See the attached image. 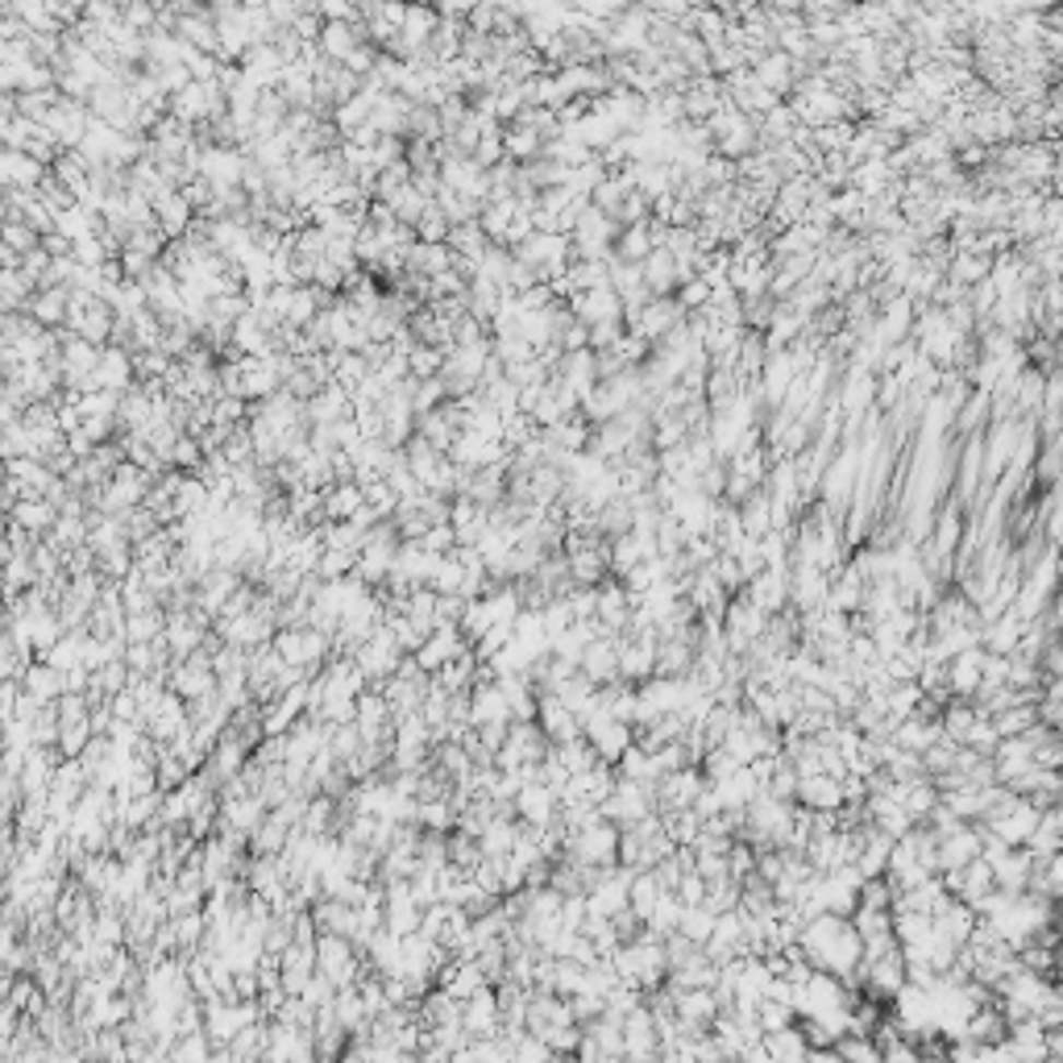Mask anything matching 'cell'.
<instances>
[{
  "mask_svg": "<svg viewBox=\"0 0 1063 1063\" xmlns=\"http://www.w3.org/2000/svg\"><path fill=\"white\" fill-rule=\"evenodd\" d=\"M465 611H470V599H465V594H437V624L461 627Z\"/></svg>",
  "mask_w": 1063,
  "mask_h": 1063,
  "instance_id": "obj_25",
  "label": "cell"
},
{
  "mask_svg": "<svg viewBox=\"0 0 1063 1063\" xmlns=\"http://www.w3.org/2000/svg\"><path fill=\"white\" fill-rule=\"evenodd\" d=\"M357 569V553H350V548H324V557H320V578L329 582V578H350Z\"/></svg>",
  "mask_w": 1063,
  "mask_h": 1063,
  "instance_id": "obj_24",
  "label": "cell"
},
{
  "mask_svg": "<svg viewBox=\"0 0 1063 1063\" xmlns=\"http://www.w3.org/2000/svg\"><path fill=\"white\" fill-rule=\"evenodd\" d=\"M433 590H437V594H465V562H461L458 548L445 553L437 578H433Z\"/></svg>",
  "mask_w": 1063,
  "mask_h": 1063,
  "instance_id": "obj_21",
  "label": "cell"
},
{
  "mask_svg": "<svg viewBox=\"0 0 1063 1063\" xmlns=\"http://www.w3.org/2000/svg\"><path fill=\"white\" fill-rule=\"evenodd\" d=\"M295 827H287L279 814L267 811V818L250 831V852L253 855H283V848L292 843Z\"/></svg>",
  "mask_w": 1063,
  "mask_h": 1063,
  "instance_id": "obj_17",
  "label": "cell"
},
{
  "mask_svg": "<svg viewBox=\"0 0 1063 1063\" xmlns=\"http://www.w3.org/2000/svg\"><path fill=\"white\" fill-rule=\"evenodd\" d=\"M188 777H191V769L184 756H175L170 748L158 752V786H163V790H179Z\"/></svg>",
  "mask_w": 1063,
  "mask_h": 1063,
  "instance_id": "obj_23",
  "label": "cell"
},
{
  "mask_svg": "<svg viewBox=\"0 0 1063 1063\" xmlns=\"http://www.w3.org/2000/svg\"><path fill=\"white\" fill-rule=\"evenodd\" d=\"M536 723H541L544 735H548L553 744H565V740H578V735H586L582 714H578L574 707H565L553 689H541V710H536Z\"/></svg>",
  "mask_w": 1063,
  "mask_h": 1063,
  "instance_id": "obj_8",
  "label": "cell"
},
{
  "mask_svg": "<svg viewBox=\"0 0 1063 1063\" xmlns=\"http://www.w3.org/2000/svg\"><path fill=\"white\" fill-rule=\"evenodd\" d=\"M461 1018H465L470 1039H491V1035H499V1030H503L499 989H495V984H482L474 997L461 1001Z\"/></svg>",
  "mask_w": 1063,
  "mask_h": 1063,
  "instance_id": "obj_5",
  "label": "cell"
},
{
  "mask_svg": "<svg viewBox=\"0 0 1063 1063\" xmlns=\"http://www.w3.org/2000/svg\"><path fill=\"white\" fill-rule=\"evenodd\" d=\"M470 648H474V645H470V636H465L461 627L440 624L437 631H433V636H428V640H424V645H420L416 652H412V657H416V661L424 669H428V673H437V669H445L449 661H458L461 652H470Z\"/></svg>",
  "mask_w": 1063,
  "mask_h": 1063,
  "instance_id": "obj_7",
  "label": "cell"
},
{
  "mask_svg": "<svg viewBox=\"0 0 1063 1063\" xmlns=\"http://www.w3.org/2000/svg\"><path fill=\"white\" fill-rule=\"evenodd\" d=\"M482 860H486V852H482L479 835L453 827V831H449V864H458L461 873H474Z\"/></svg>",
  "mask_w": 1063,
  "mask_h": 1063,
  "instance_id": "obj_19",
  "label": "cell"
},
{
  "mask_svg": "<svg viewBox=\"0 0 1063 1063\" xmlns=\"http://www.w3.org/2000/svg\"><path fill=\"white\" fill-rule=\"evenodd\" d=\"M416 823L424 827V831H453V827H458L453 798H428V802H420Z\"/></svg>",
  "mask_w": 1063,
  "mask_h": 1063,
  "instance_id": "obj_20",
  "label": "cell"
},
{
  "mask_svg": "<svg viewBox=\"0 0 1063 1063\" xmlns=\"http://www.w3.org/2000/svg\"><path fill=\"white\" fill-rule=\"evenodd\" d=\"M424 544H428L433 553H440V557H445V553H453V548H458V532H453V523H437V528L424 536Z\"/></svg>",
  "mask_w": 1063,
  "mask_h": 1063,
  "instance_id": "obj_26",
  "label": "cell"
},
{
  "mask_svg": "<svg viewBox=\"0 0 1063 1063\" xmlns=\"http://www.w3.org/2000/svg\"><path fill=\"white\" fill-rule=\"evenodd\" d=\"M843 802H848L843 798V777H835V772H806L802 786H798V806H806V811L839 814Z\"/></svg>",
  "mask_w": 1063,
  "mask_h": 1063,
  "instance_id": "obj_9",
  "label": "cell"
},
{
  "mask_svg": "<svg viewBox=\"0 0 1063 1063\" xmlns=\"http://www.w3.org/2000/svg\"><path fill=\"white\" fill-rule=\"evenodd\" d=\"M274 648L283 652V661H287V665L304 669V673H312V677L336 657L333 636H329V631H320V627H312V624L279 627V631H274Z\"/></svg>",
  "mask_w": 1063,
  "mask_h": 1063,
  "instance_id": "obj_1",
  "label": "cell"
},
{
  "mask_svg": "<svg viewBox=\"0 0 1063 1063\" xmlns=\"http://www.w3.org/2000/svg\"><path fill=\"white\" fill-rule=\"evenodd\" d=\"M470 723H474V728H482V723H516V719H511V702H507V694H503V686H499V677L470 689Z\"/></svg>",
  "mask_w": 1063,
  "mask_h": 1063,
  "instance_id": "obj_13",
  "label": "cell"
},
{
  "mask_svg": "<svg viewBox=\"0 0 1063 1063\" xmlns=\"http://www.w3.org/2000/svg\"><path fill=\"white\" fill-rule=\"evenodd\" d=\"M503 873H507V855H486V860H482L470 876H474V881H479L491 897H503V894H507V881H503Z\"/></svg>",
  "mask_w": 1063,
  "mask_h": 1063,
  "instance_id": "obj_22",
  "label": "cell"
},
{
  "mask_svg": "<svg viewBox=\"0 0 1063 1063\" xmlns=\"http://www.w3.org/2000/svg\"><path fill=\"white\" fill-rule=\"evenodd\" d=\"M408 657H412V652H408V648L399 645V640H395V631H391V627H387V624L375 627V636H370V640H366V645H362V648H357V652H354V661H357V665H362V673H366V677H370L375 686H382L387 677H395L399 665H403Z\"/></svg>",
  "mask_w": 1063,
  "mask_h": 1063,
  "instance_id": "obj_4",
  "label": "cell"
},
{
  "mask_svg": "<svg viewBox=\"0 0 1063 1063\" xmlns=\"http://www.w3.org/2000/svg\"><path fill=\"white\" fill-rule=\"evenodd\" d=\"M362 507H366V491L357 479L324 486V520H354Z\"/></svg>",
  "mask_w": 1063,
  "mask_h": 1063,
  "instance_id": "obj_16",
  "label": "cell"
},
{
  "mask_svg": "<svg viewBox=\"0 0 1063 1063\" xmlns=\"http://www.w3.org/2000/svg\"><path fill=\"white\" fill-rule=\"evenodd\" d=\"M440 553H433L428 544L424 541H403V548H399V557H395V578H403V582H412V586H433V578H437V569H440Z\"/></svg>",
  "mask_w": 1063,
  "mask_h": 1063,
  "instance_id": "obj_11",
  "label": "cell"
},
{
  "mask_svg": "<svg viewBox=\"0 0 1063 1063\" xmlns=\"http://www.w3.org/2000/svg\"><path fill=\"white\" fill-rule=\"evenodd\" d=\"M619 831H624L619 823H611L606 814H599L594 823L569 831L565 855H574L578 864H590V869H611V864H619Z\"/></svg>",
  "mask_w": 1063,
  "mask_h": 1063,
  "instance_id": "obj_2",
  "label": "cell"
},
{
  "mask_svg": "<svg viewBox=\"0 0 1063 1063\" xmlns=\"http://www.w3.org/2000/svg\"><path fill=\"white\" fill-rule=\"evenodd\" d=\"M267 818V802L258 793H237V798H221V835H233V839H246L250 843V831Z\"/></svg>",
  "mask_w": 1063,
  "mask_h": 1063,
  "instance_id": "obj_6",
  "label": "cell"
},
{
  "mask_svg": "<svg viewBox=\"0 0 1063 1063\" xmlns=\"http://www.w3.org/2000/svg\"><path fill=\"white\" fill-rule=\"evenodd\" d=\"M22 686L43 702V707H50V702H59L67 694V673L59 665H50L46 657H38L34 665L25 669V677H22Z\"/></svg>",
  "mask_w": 1063,
  "mask_h": 1063,
  "instance_id": "obj_15",
  "label": "cell"
},
{
  "mask_svg": "<svg viewBox=\"0 0 1063 1063\" xmlns=\"http://www.w3.org/2000/svg\"><path fill=\"white\" fill-rule=\"evenodd\" d=\"M316 968L333 980L336 989H345V984H357V977L366 972V956L357 952V943L350 935L320 931V938H316Z\"/></svg>",
  "mask_w": 1063,
  "mask_h": 1063,
  "instance_id": "obj_3",
  "label": "cell"
},
{
  "mask_svg": "<svg viewBox=\"0 0 1063 1063\" xmlns=\"http://www.w3.org/2000/svg\"><path fill=\"white\" fill-rule=\"evenodd\" d=\"M357 728L366 740H395V710L382 689H366L357 698Z\"/></svg>",
  "mask_w": 1063,
  "mask_h": 1063,
  "instance_id": "obj_12",
  "label": "cell"
},
{
  "mask_svg": "<svg viewBox=\"0 0 1063 1063\" xmlns=\"http://www.w3.org/2000/svg\"><path fill=\"white\" fill-rule=\"evenodd\" d=\"M578 669H582L594 686L619 682V636H594V640L586 645Z\"/></svg>",
  "mask_w": 1063,
  "mask_h": 1063,
  "instance_id": "obj_10",
  "label": "cell"
},
{
  "mask_svg": "<svg viewBox=\"0 0 1063 1063\" xmlns=\"http://www.w3.org/2000/svg\"><path fill=\"white\" fill-rule=\"evenodd\" d=\"M9 511H13V523H22L25 532H34V536H46L63 516V507L55 499H46V495H29V499L13 503Z\"/></svg>",
  "mask_w": 1063,
  "mask_h": 1063,
  "instance_id": "obj_14",
  "label": "cell"
},
{
  "mask_svg": "<svg viewBox=\"0 0 1063 1063\" xmlns=\"http://www.w3.org/2000/svg\"><path fill=\"white\" fill-rule=\"evenodd\" d=\"M516 835H520V818H511V814H495V818L486 823V831L479 835L482 852H486V855H511V848H516Z\"/></svg>",
  "mask_w": 1063,
  "mask_h": 1063,
  "instance_id": "obj_18",
  "label": "cell"
}]
</instances>
